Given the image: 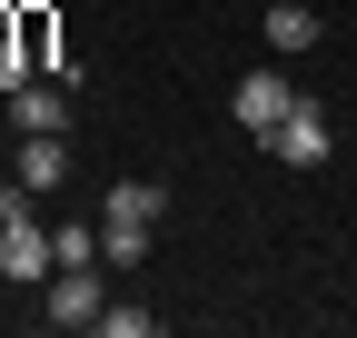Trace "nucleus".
<instances>
[{"label": "nucleus", "mask_w": 357, "mask_h": 338, "mask_svg": "<svg viewBox=\"0 0 357 338\" xmlns=\"http://www.w3.org/2000/svg\"><path fill=\"white\" fill-rule=\"evenodd\" d=\"M159 209H169L159 179H109V199H100V259H109V269H139V259H149Z\"/></svg>", "instance_id": "nucleus-1"}, {"label": "nucleus", "mask_w": 357, "mask_h": 338, "mask_svg": "<svg viewBox=\"0 0 357 338\" xmlns=\"http://www.w3.org/2000/svg\"><path fill=\"white\" fill-rule=\"evenodd\" d=\"M268 149H278L288 169H328V159H337V130H328L318 100H288V119L268 130Z\"/></svg>", "instance_id": "nucleus-2"}, {"label": "nucleus", "mask_w": 357, "mask_h": 338, "mask_svg": "<svg viewBox=\"0 0 357 338\" xmlns=\"http://www.w3.org/2000/svg\"><path fill=\"white\" fill-rule=\"evenodd\" d=\"M10 179H20L30 199H50V189L70 179V130H20V149H10Z\"/></svg>", "instance_id": "nucleus-3"}, {"label": "nucleus", "mask_w": 357, "mask_h": 338, "mask_svg": "<svg viewBox=\"0 0 357 338\" xmlns=\"http://www.w3.org/2000/svg\"><path fill=\"white\" fill-rule=\"evenodd\" d=\"M288 100H298V90H288V70H248L229 110H238V130H248V140H268V130L288 119Z\"/></svg>", "instance_id": "nucleus-4"}, {"label": "nucleus", "mask_w": 357, "mask_h": 338, "mask_svg": "<svg viewBox=\"0 0 357 338\" xmlns=\"http://www.w3.org/2000/svg\"><path fill=\"white\" fill-rule=\"evenodd\" d=\"M100 309H109L100 269H60L50 279V328H100Z\"/></svg>", "instance_id": "nucleus-5"}, {"label": "nucleus", "mask_w": 357, "mask_h": 338, "mask_svg": "<svg viewBox=\"0 0 357 338\" xmlns=\"http://www.w3.org/2000/svg\"><path fill=\"white\" fill-rule=\"evenodd\" d=\"M50 269H60V239L40 229V219L0 229V279H50Z\"/></svg>", "instance_id": "nucleus-6"}, {"label": "nucleus", "mask_w": 357, "mask_h": 338, "mask_svg": "<svg viewBox=\"0 0 357 338\" xmlns=\"http://www.w3.org/2000/svg\"><path fill=\"white\" fill-rule=\"evenodd\" d=\"M10 130H70V80H20L10 90Z\"/></svg>", "instance_id": "nucleus-7"}, {"label": "nucleus", "mask_w": 357, "mask_h": 338, "mask_svg": "<svg viewBox=\"0 0 357 338\" xmlns=\"http://www.w3.org/2000/svg\"><path fill=\"white\" fill-rule=\"evenodd\" d=\"M268 50H318V10H307V0H278V10H268Z\"/></svg>", "instance_id": "nucleus-8"}, {"label": "nucleus", "mask_w": 357, "mask_h": 338, "mask_svg": "<svg viewBox=\"0 0 357 338\" xmlns=\"http://www.w3.org/2000/svg\"><path fill=\"white\" fill-rule=\"evenodd\" d=\"M60 239V269H100V229H50Z\"/></svg>", "instance_id": "nucleus-9"}, {"label": "nucleus", "mask_w": 357, "mask_h": 338, "mask_svg": "<svg viewBox=\"0 0 357 338\" xmlns=\"http://www.w3.org/2000/svg\"><path fill=\"white\" fill-rule=\"evenodd\" d=\"M100 328H109V338H149L159 318H149V309H119V299H109V309H100Z\"/></svg>", "instance_id": "nucleus-10"}, {"label": "nucleus", "mask_w": 357, "mask_h": 338, "mask_svg": "<svg viewBox=\"0 0 357 338\" xmlns=\"http://www.w3.org/2000/svg\"><path fill=\"white\" fill-rule=\"evenodd\" d=\"M20 219H30V189H20V179H0V229H20Z\"/></svg>", "instance_id": "nucleus-11"}]
</instances>
